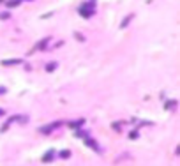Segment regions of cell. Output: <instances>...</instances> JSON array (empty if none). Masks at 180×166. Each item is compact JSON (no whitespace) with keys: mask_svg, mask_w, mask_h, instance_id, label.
Here are the masks:
<instances>
[{"mask_svg":"<svg viewBox=\"0 0 180 166\" xmlns=\"http://www.w3.org/2000/svg\"><path fill=\"white\" fill-rule=\"evenodd\" d=\"M69 154H71L69 150H64V152H60V155H62V157H69Z\"/></svg>","mask_w":180,"mask_h":166,"instance_id":"cell-2","label":"cell"},{"mask_svg":"<svg viewBox=\"0 0 180 166\" xmlns=\"http://www.w3.org/2000/svg\"><path fill=\"white\" fill-rule=\"evenodd\" d=\"M53 157H55V152H53V150H50V152H46V155H44V157H42V161H44V163H48V161H51Z\"/></svg>","mask_w":180,"mask_h":166,"instance_id":"cell-1","label":"cell"},{"mask_svg":"<svg viewBox=\"0 0 180 166\" xmlns=\"http://www.w3.org/2000/svg\"><path fill=\"white\" fill-rule=\"evenodd\" d=\"M55 67H57V64H50V66H48V71H53Z\"/></svg>","mask_w":180,"mask_h":166,"instance_id":"cell-3","label":"cell"}]
</instances>
